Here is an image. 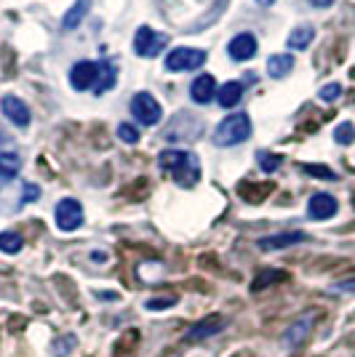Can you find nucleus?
Returning a JSON list of instances; mask_svg holds the SVG:
<instances>
[{
	"label": "nucleus",
	"instance_id": "1",
	"mask_svg": "<svg viewBox=\"0 0 355 357\" xmlns=\"http://www.w3.org/2000/svg\"><path fill=\"white\" fill-rule=\"evenodd\" d=\"M161 168L168 176L177 181L179 187H195L198 178H201V163L193 152H184V149H166L158 158Z\"/></svg>",
	"mask_w": 355,
	"mask_h": 357
},
{
	"label": "nucleus",
	"instance_id": "2",
	"mask_svg": "<svg viewBox=\"0 0 355 357\" xmlns=\"http://www.w3.org/2000/svg\"><path fill=\"white\" fill-rule=\"evenodd\" d=\"M249 136H252V118L246 112H238V115H230L219 123V128L214 131V144L217 147H236V144H243Z\"/></svg>",
	"mask_w": 355,
	"mask_h": 357
},
{
	"label": "nucleus",
	"instance_id": "3",
	"mask_svg": "<svg viewBox=\"0 0 355 357\" xmlns=\"http://www.w3.org/2000/svg\"><path fill=\"white\" fill-rule=\"evenodd\" d=\"M206 61V51L201 48H174L166 56V70L171 73H187V70H198Z\"/></svg>",
	"mask_w": 355,
	"mask_h": 357
},
{
	"label": "nucleus",
	"instance_id": "4",
	"mask_svg": "<svg viewBox=\"0 0 355 357\" xmlns=\"http://www.w3.org/2000/svg\"><path fill=\"white\" fill-rule=\"evenodd\" d=\"M54 216H57V227L61 232H75L83 224V206L75 197H64V200L57 203Z\"/></svg>",
	"mask_w": 355,
	"mask_h": 357
},
{
	"label": "nucleus",
	"instance_id": "5",
	"mask_svg": "<svg viewBox=\"0 0 355 357\" xmlns=\"http://www.w3.org/2000/svg\"><path fill=\"white\" fill-rule=\"evenodd\" d=\"M131 115L139 120L142 126H158L163 118V109L155 96H150V93H136L131 102Z\"/></svg>",
	"mask_w": 355,
	"mask_h": 357
},
{
	"label": "nucleus",
	"instance_id": "6",
	"mask_svg": "<svg viewBox=\"0 0 355 357\" xmlns=\"http://www.w3.org/2000/svg\"><path fill=\"white\" fill-rule=\"evenodd\" d=\"M227 326H230V320H227L224 314H211V317H203L201 323H195V326L184 333V342L198 344V342H203V339H211V336L222 333Z\"/></svg>",
	"mask_w": 355,
	"mask_h": 357
},
{
	"label": "nucleus",
	"instance_id": "7",
	"mask_svg": "<svg viewBox=\"0 0 355 357\" xmlns=\"http://www.w3.org/2000/svg\"><path fill=\"white\" fill-rule=\"evenodd\" d=\"M166 45H168V38L161 35V32L150 30V27H142V30L136 32V38H133V51L139 56H147V59L158 56Z\"/></svg>",
	"mask_w": 355,
	"mask_h": 357
},
{
	"label": "nucleus",
	"instance_id": "8",
	"mask_svg": "<svg viewBox=\"0 0 355 357\" xmlns=\"http://www.w3.org/2000/svg\"><path fill=\"white\" fill-rule=\"evenodd\" d=\"M312 326H315V312H307L302 314L296 323L286 328V333H283V347L286 349H296V347H302L305 339L312 333Z\"/></svg>",
	"mask_w": 355,
	"mask_h": 357
},
{
	"label": "nucleus",
	"instance_id": "9",
	"mask_svg": "<svg viewBox=\"0 0 355 357\" xmlns=\"http://www.w3.org/2000/svg\"><path fill=\"white\" fill-rule=\"evenodd\" d=\"M337 211H340V203H337V197H334V195L318 192V195H312L310 203H307V216L315 219V222L334 219V216H337Z\"/></svg>",
	"mask_w": 355,
	"mask_h": 357
},
{
	"label": "nucleus",
	"instance_id": "10",
	"mask_svg": "<svg viewBox=\"0 0 355 357\" xmlns=\"http://www.w3.org/2000/svg\"><path fill=\"white\" fill-rule=\"evenodd\" d=\"M96 75H99V61H78L70 73V83L75 91H86L96 86Z\"/></svg>",
	"mask_w": 355,
	"mask_h": 357
},
{
	"label": "nucleus",
	"instance_id": "11",
	"mask_svg": "<svg viewBox=\"0 0 355 357\" xmlns=\"http://www.w3.org/2000/svg\"><path fill=\"white\" fill-rule=\"evenodd\" d=\"M307 235L305 232H278V235H270V238L259 240V248L262 251H283V248H291L296 243H305Z\"/></svg>",
	"mask_w": 355,
	"mask_h": 357
},
{
	"label": "nucleus",
	"instance_id": "12",
	"mask_svg": "<svg viewBox=\"0 0 355 357\" xmlns=\"http://www.w3.org/2000/svg\"><path fill=\"white\" fill-rule=\"evenodd\" d=\"M256 54V38L252 32H240L230 40V56L236 61H249Z\"/></svg>",
	"mask_w": 355,
	"mask_h": 357
},
{
	"label": "nucleus",
	"instance_id": "13",
	"mask_svg": "<svg viewBox=\"0 0 355 357\" xmlns=\"http://www.w3.org/2000/svg\"><path fill=\"white\" fill-rule=\"evenodd\" d=\"M3 115L11 120L14 126H19V128L30 126V109H27L24 102H19L16 96H6L3 99Z\"/></svg>",
	"mask_w": 355,
	"mask_h": 357
},
{
	"label": "nucleus",
	"instance_id": "14",
	"mask_svg": "<svg viewBox=\"0 0 355 357\" xmlns=\"http://www.w3.org/2000/svg\"><path fill=\"white\" fill-rule=\"evenodd\" d=\"M217 80L211 75H201L198 80L193 83V99L198 105H208L214 96H217Z\"/></svg>",
	"mask_w": 355,
	"mask_h": 357
},
{
	"label": "nucleus",
	"instance_id": "15",
	"mask_svg": "<svg viewBox=\"0 0 355 357\" xmlns=\"http://www.w3.org/2000/svg\"><path fill=\"white\" fill-rule=\"evenodd\" d=\"M240 96H243V83H238V80H230V83H224L222 89L217 91V102L224 109H233L240 102Z\"/></svg>",
	"mask_w": 355,
	"mask_h": 357
},
{
	"label": "nucleus",
	"instance_id": "16",
	"mask_svg": "<svg viewBox=\"0 0 355 357\" xmlns=\"http://www.w3.org/2000/svg\"><path fill=\"white\" fill-rule=\"evenodd\" d=\"M89 6L91 0H75V6L64 14V19H61V30H75L80 22H83V16L89 14Z\"/></svg>",
	"mask_w": 355,
	"mask_h": 357
},
{
	"label": "nucleus",
	"instance_id": "17",
	"mask_svg": "<svg viewBox=\"0 0 355 357\" xmlns=\"http://www.w3.org/2000/svg\"><path fill=\"white\" fill-rule=\"evenodd\" d=\"M22 168V158L16 152H0V181H11Z\"/></svg>",
	"mask_w": 355,
	"mask_h": 357
},
{
	"label": "nucleus",
	"instance_id": "18",
	"mask_svg": "<svg viewBox=\"0 0 355 357\" xmlns=\"http://www.w3.org/2000/svg\"><path fill=\"white\" fill-rule=\"evenodd\" d=\"M291 67H294V56H291V54H275V56L267 59V73L273 75V77L289 75L291 73Z\"/></svg>",
	"mask_w": 355,
	"mask_h": 357
},
{
	"label": "nucleus",
	"instance_id": "19",
	"mask_svg": "<svg viewBox=\"0 0 355 357\" xmlns=\"http://www.w3.org/2000/svg\"><path fill=\"white\" fill-rule=\"evenodd\" d=\"M113 86H115V67H113V61H99V75H96L94 91L104 93V91H110Z\"/></svg>",
	"mask_w": 355,
	"mask_h": 357
},
{
	"label": "nucleus",
	"instance_id": "20",
	"mask_svg": "<svg viewBox=\"0 0 355 357\" xmlns=\"http://www.w3.org/2000/svg\"><path fill=\"white\" fill-rule=\"evenodd\" d=\"M312 38H315V30L305 24V27H296V30L289 35V40H286V43H289L291 51H302V48H307V45L312 43Z\"/></svg>",
	"mask_w": 355,
	"mask_h": 357
},
{
	"label": "nucleus",
	"instance_id": "21",
	"mask_svg": "<svg viewBox=\"0 0 355 357\" xmlns=\"http://www.w3.org/2000/svg\"><path fill=\"white\" fill-rule=\"evenodd\" d=\"M22 245H24V240L19 232H0V251L3 253L14 256V253L22 251Z\"/></svg>",
	"mask_w": 355,
	"mask_h": 357
},
{
	"label": "nucleus",
	"instance_id": "22",
	"mask_svg": "<svg viewBox=\"0 0 355 357\" xmlns=\"http://www.w3.org/2000/svg\"><path fill=\"white\" fill-rule=\"evenodd\" d=\"M278 280H286L283 272H278V269H265V272H259V278H254L252 291H265L267 285L278 283Z\"/></svg>",
	"mask_w": 355,
	"mask_h": 357
},
{
	"label": "nucleus",
	"instance_id": "23",
	"mask_svg": "<svg viewBox=\"0 0 355 357\" xmlns=\"http://www.w3.org/2000/svg\"><path fill=\"white\" fill-rule=\"evenodd\" d=\"M259 158V168L265 171V174H273V171H278L281 168V155H273V152H259L256 155Z\"/></svg>",
	"mask_w": 355,
	"mask_h": 357
},
{
	"label": "nucleus",
	"instance_id": "24",
	"mask_svg": "<svg viewBox=\"0 0 355 357\" xmlns=\"http://www.w3.org/2000/svg\"><path fill=\"white\" fill-rule=\"evenodd\" d=\"M334 139H337V144H353L355 142V126L353 123H342V126H337Z\"/></svg>",
	"mask_w": 355,
	"mask_h": 357
},
{
	"label": "nucleus",
	"instance_id": "25",
	"mask_svg": "<svg viewBox=\"0 0 355 357\" xmlns=\"http://www.w3.org/2000/svg\"><path fill=\"white\" fill-rule=\"evenodd\" d=\"M302 171L305 174H310V176H321V178H337V174L331 171V168H326V165H302Z\"/></svg>",
	"mask_w": 355,
	"mask_h": 357
},
{
	"label": "nucleus",
	"instance_id": "26",
	"mask_svg": "<svg viewBox=\"0 0 355 357\" xmlns=\"http://www.w3.org/2000/svg\"><path fill=\"white\" fill-rule=\"evenodd\" d=\"M118 136H120V142H126V144H136V142H139L136 128H133V126H129V123L118 126Z\"/></svg>",
	"mask_w": 355,
	"mask_h": 357
},
{
	"label": "nucleus",
	"instance_id": "27",
	"mask_svg": "<svg viewBox=\"0 0 355 357\" xmlns=\"http://www.w3.org/2000/svg\"><path fill=\"white\" fill-rule=\"evenodd\" d=\"M340 93H342L340 83H328V86L321 89V99H324V102H337V99H340Z\"/></svg>",
	"mask_w": 355,
	"mask_h": 357
},
{
	"label": "nucleus",
	"instance_id": "28",
	"mask_svg": "<svg viewBox=\"0 0 355 357\" xmlns=\"http://www.w3.org/2000/svg\"><path fill=\"white\" fill-rule=\"evenodd\" d=\"M174 304H177V296L150 298V301H145V307H147V310H168V307H174Z\"/></svg>",
	"mask_w": 355,
	"mask_h": 357
},
{
	"label": "nucleus",
	"instance_id": "29",
	"mask_svg": "<svg viewBox=\"0 0 355 357\" xmlns=\"http://www.w3.org/2000/svg\"><path fill=\"white\" fill-rule=\"evenodd\" d=\"M334 291H342V294H355V278H347V280L334 283Z\"/></svg>",
	"mask_w": 355,
	"mask_h": 357
},
{
	"label": "nucleus",
	"instance_id": "30",
	"mask_svg": "<svg viewBox=\"0 0 355 357\" xmlns=\"http://www.w3.org/2000/svg\"><path fill=\"white\" fill-rule=\"evenodd\" d=\"M35 197H41V190H38L35 184H27V187H24V197H22V200H24V203H32Z\"/></svg>",
	"mask_w": 355,
	"mask_h": 357
},
{
	"label": "nucleus",
	"instance_id": "31",
	"mask_svg": "<svg viewBox=\"0 0 355 357\" xmlns=\"http://www.w3.org/2000/svg\"><path fill=\"white\" fill-rule=\"evenodd\" d=\"M312 6H318V8H326V6H331L334 0H310Z\"/></svg>",
	"mask_w": 355,
	"mask_h": 357
},
{
	"label": "nucleus",
	"instance_id": "32",
	"mask_svg": "<svg viewBox=\"0 0 355 357\" xmlns=\"http://www.w3.org/2000/svg\"><path fill=\"white\" fill-rule=\"evenodd\" d=\"M259 6H270V3H275V0H256Z\"/></svg>",
	"mask_w": 355,
	"mask_h": 357
}]
</instances>
